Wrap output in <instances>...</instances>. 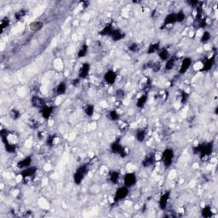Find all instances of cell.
Segmentation results:
<instances>
[{"mask_svg":"<svg viewBox=\"0 0 218 218\" xmlns=\"http://www.w3.org/2000/svg\"><path fill=\"white\" fill-rule=\"evenodd\" d=\"M213 142H207V143H202L195 146L192 148V151L195 154H200V158L202 159L204 157L210 156L213 152Z\"/></svg>","mask_w":218,"mask_h":218,"instance_id":"obj_1","label":"cell"},{"mask_svg":"<svg viewBox=\"0 0 218 218\" xmlns=\"http://www.w3.org/2000/svg\"><path fill=\"white\" fill-rule=\"evenodd\" d=\"M110 149H111V152L113 153L118 154V155H120L121 158H125L127 154H128L126 148L121 144L119 138H118V139H116V140L112 143L111 146H110Z\"/></svg>","mask_w":218,"mask_h":218,"instance_id":"obj_2","label":"cell"},{"mask_svg":"<svg viewBox=\"0 0 218 218\" xmlns=\"http://www.w3.org/2000/svg\"><path fill=\"white\" fill-rule=\"evenodd\" d=\"M174 157H175V153H174L173 149L171 148H165L161 155V159H162L164 165L166 168L170 167L173 163Z\"/></svg>","mask_w":218,"mask_h":218,"instance_id":"obj_3","label":"cell"},{"mask_svg":"<svg viewBox=\"0 0 218 218\" xmlns=\"http://www.w3.org/2000/svg\"><path fill=\"white\" fill-rule=\"evenodd\" d=\"M128 194H129V188H127L126 186H122V187L118 188L115 192L113 202L115 203V202H118L120 200H125L128 196Z\"/></svg>","mask_w":218,"mask_h":218,"instance_id":"obj_4","label":"cell"},{"mask_svg":"<svg viewBox=\"0 0 218 218\" xmlns=\"http://www.w3.org/2000/svg\"><path fill=\"white\" fill-rule=\"evenodd\" d=\"M137 175L133 172H128L124 176V183L125 186H126L127 188H132L135 185L137 184Z\"/></svg>","mask_w":218,"mask_h":218,"instance_id":"obj_5","label":"cell"},{"mask_svg":"<svg viewBox=\"0 0 218 218\" xmlns=\"http://www.w3.org/2000/svg\"><path fill=\"white\" fill-rule=\"evenodd\" d=\"M170 195H171V192L170 191H166V192H164L162 195L160 196L159 201V206L161 211H164L167 208Z\"/></svg>","mask_w":218,"mask_h":218,"instance_id":"obj_6","label":"cell"},{"mask_svg":"<svg viewBox=\"0 0 218 218\" xmlns=\"http://www.w3.org/2000/svg\"><path fill=\"white\" fill-rule=\"evenodd\" d=\"M117 79V73L113 70H107L104 74V80L107 85H114Z\"/></svg>","mask_w":218,"mask_h":218,"instance_id":"obj_7","label":"cell"},{"mask_svg":"<svg viewBox=\"0 0 218 218\" xmlns=\"http://www.w3.org/2000/svg\"><path fill=\"white\" fill-rule=\"evenodd\" d=\"M38 170V168L36 166H29L26 168V169H23V170L21 172V176H22L23 180L27 179V178L33 177L34 175L36 174Z\"/></svg>","mask_w":218,"mask_h":218,"instance_id":"obj_8","label":"cell"},{"mask_svg":"<svg viewBox=\"0 0 218 218\" xmlns=\"http://www.w3.org/2000/svg\"><path fill=\"white\" fill-rule=\"evenodd\" d=\"M89 72H90V64L88 62H85L78 71V78L80 79L86 78L88 77Z\"/></svg>","mask_w":218,"mask_h":218,"instance_id":"obj_9","label":"cell"},{"mask_svg":"<svg viewBox=\"0 0 218 218\" xmlns=\"http://www.w3.org/2000/svg\"><path fill=\"white\" fill-rule=\"evenodd\" d=\"M192 58L190 57H186L184 59L182 60L181 64V67H180V69H179V73L180 74H184L186 73L188 71L189 67H191L192 65Z\"/></svg>","mask_w":218,"mask_h":218,"instance_id":"obj_10","label":"cell"},{"mask_svg":"<svg viewBox=\"0 0 218 218\" xmlns=\"http://www.w3.org/2000/svg\"><path fill=\"white\" fill-rule=\"evenodd\" d=\"M31 104L32 106L36 108H43V107L46 106L45 105V99H43L42 97H39V96H34L32 97L31 99Z\"/></svg>","mask_w":218,"mask_h":218,"instance_id":"obj_11","label":"cell"},{"mask_svg":"<svg viewBox=\"0 0 218 218\" xmlns=\"http://www.w3.org/2000/svg\"><path fill=\"white\" fill-rule=\"evenodd\" d=\"M32 162H33L32 156H26L24 159H21L17 162V167L19 169H26L27 167L31 166Z\"/></svg>","mask_w":218,"mask_h":218,"instance_id":"obj_12","label":"cell"},{"mask_svg":"<svg viewBox=\"0 0 218 218\" xmlns=\"http://www.w3.org/2000/svg\"><path fill=\"white\" fill-rule=\"evenodd\" d=\"M53 112H54V107H52V106H47V105L45 106L43 108H41L40 110L41 115H42L43 118L47 119V120L50 118V116H51L52 113H53Z\"/></svg>","mask_w":218,"mask_h":218,"instance_id":"obj_13","label":"cell"},{"mask_svg":"<svg viewBox=\"0 0 218 218\" xmlns=\"http://www.w3.org/2000/svg\"><path fill=\"white\" fill-rule=\"evenodd\" d=\"M216 63V55H213V56L208 58V59L205 61V62L204 63V66L202 67V71L204 72H208L210 71L213 67V66L215 65Z\"/></svg>","mask_w":218,"mask_h":218,"instance_id":"obj_14","label":"cell"},{"mask_svg":"<svg viewBox=\"0 0 218 218\" xmlns=\"http://www.w3.org/2000/svg\"><path fill=\"white\" fill-rule=\"evenodd\" d=\"M155 162V154L154 153H149L148 155L145 157V159L142 160L141 164L143 167H150L152 166Z\"/></svg>","mask_w":218,"mask_h":218,"instance_id":"obj_15","label":"cell"},{"mask_svg":"<svg viewBox=\"0 0 218 218\" xmlns=\"http://www.w3.org/2000/svg\"><path fill=\"white\" fill-rule=\"evenodd\" d=\"M110 37H111L112 40L113 41H114V42H118V41L122 40L123 38H125V34L124 32H122L121 30L114 29Z\"/></svg>","mask_w":218,"mask_h":218,"instance_id":"obj_16","label":"cell"},{"mask_svg":"<svg viewBox=\"0 0 218 218\" xmlns=\"http://www.w3.org/2000/svg\"><path fill=\"white\" fill-rule=\"evenodd\" d=\"M43 27H44V22L41 21H34L29 24V29L34 33H37L38 31H40Z\"/></svg>","mask_w":218,"mask_h":218,"instance_id":"obj_17","label":"cell"},{"mask_svg":"<svg viewBox=\"0 0 218 218\" xmlns=\"http://www.w3.org/2000/svg\"><path fill=\"white\" fill-rule=\"evenodd\" d=\"M176 22V13H170L165 16L164 20V24L166 25H172Z\"/></svg>","mask_w":218,"mask_h":218,"instance_id":"obj_18","label":"cell"},{"mask_svg":"<svg viewBox=\"0 0 218 218\" xmlns=\"http://www.w3.org/2000/svg\"><path fill=\"white\" fill-rule=\"evenodd\" d=\"M85 176V174L83 173L80 170H77L76 172L73 174V181L76 185L81 184V182L84 181V178Z\"/></svg>","mask_w":218,"mask_h":218,"instance_id":"obj_19","label":"cell"},{"mask_svg":"<svg viewBox=\"0 0 218 218\" xmlns=\"http://www.w3.org/2000/svg\"><path fill=\"white\" fill-rule=\"evenodd\" d=\"M113 30L114 28H113V25L111 23H108L102 28V30L100 32V34L101 36H111Z\"/></svg>","mask_w":218,"mask_h":218,"instance_id":"obj_20","label":"cell"},{"mask_svg":"<svg viewBox=\"0 0 218 218\" xmlns=\"http://www.w3.org/2000/svg\"><path fill=\"white\" fill-rule=\"evenodd\" d=\"M159 57L161 61H167L170 57V52L166 48H162L159 50Z\"/></svg>","mask_w":218,"mask_h":218,"instance_id":"obj_21","label":"cell"},{"mask_svg":"<svg viewBox=\"0 0 218 218\" xmlns=\"http://www.w3.org/2000/svg\"><path fill=\"white\" fill-rule=\"evenodd\" d=\"M120 179V174L118 171L116 170H113V171H111L110 174H109V180L111 181L112 183L113 184H117Z\"/></svg>","mask_w":218,"mask_h":218,"instance_id":"obj_22","label":"cell"},{"mask_svg":"<svg viewBox=\"0 0 218 218\" xmlns=\"http://www.w3.org/2000/svg\"><path fill=\"white\" fill-rule=\"evenodd\" d=\"M148 96L147 94H144V95L141 96L137 101V107L138 108H143L146 103H147V101H148Z\"/></svg>","mask_w":218,"mask_h":218,"instance_id":"obj_23","label":"cell"},{"mask_svg":"<svg viewBox=\"0 0 218 218\" xmlns=\"http://www.w3.org/2000/svg\"><path fill=\"white\" fill-rule=\"evenodd\" d=\"M201 216L204 218H211L213 216V212H212V209L211 206L206 205L202 209L201 211Z\"/></svg>","mask_w":218,"mask_h":218,"instance_id":"obj_24","label":"cell"},{"mask_svg":"<svg viewBox=\"0 0 218 218\" xmlns=\"http://www.w3.org/2000/svg\"><path fill=\"white\" fill-rule=\"evenodd\" d=\"M176 56H170L169 59L166 61V64H165V70L166 71H170L171 69H173L174 66L176 64Z\"/></svg>","mask_w":218,"mask_h":218,"instance_id":"obj_25","label":"cell"},{"mask_svg":"<svg viewBox=\"0 0 218 218\" xmlns=\"http://www.w3.org/2000/svg\"><path fill=\"white\" fill-rule=\"evenodd\" d=\"M159 50H160L159 43H153V44H151L148 46L147 53L148 55H152V54H154L156 52H159Z\"/></svg>","mask_w":218,"mask_h":218,"instance_id":"obj_26","label":"cell"},{"mask_svg":"<svg viewBox=\"0 0 218 218\" xmlns=\"http://www.w3.org/2000/svg\"><path fill=\"white\" fill-rule=\"evenodd\" d=\"M88 50H89V45H87V44L82 45V46L80 47L78 52V58H84V57H85L86 55H87V53H88Z\"/></svg>","mask_w":218,"mask_h":218,"instance_id":"obj_27","label":"cell"},{"mask_svg":"<svg viewBox=\"0 0 218 218\" xmlns=\"http://www.w3.org/2000/svg\"><path fill=\"white\" fill-rule=\"evenodd\" d=\"M146 130L143 129H139L137 131V134H136V139H137L139 142H142L144 141L145 139H146Z\"/></svg>","mask_w":218,"mask_h":218,"instance_id":"obj_28","label":"cell"},{"mask_svg":"<svg viewBox=\"0 0 218 218\" xmlns=\"http://www.w3.org/2000/svg\"><path fill=\"white\" fill-rule=\"evenodd\" d=\"M66 92H67V85H66V83H64V82L60 83L58 86L56 87V94L58 96H62Z\"/></svg>","mask_w":218,"mask_h":218,"instance_id":"obj_29","label":"cell"},{"mask_svg":"<svg viewBox=\"0 0 218 218\" xmlns=\"http://www.w3.org/2000/svg\"><path fill=\"white\" fill-rule=\"evenodd\" d=\"M4 148L5 150L9 153H15L16 150H17V145L15 143H10V142H8L7 144L4 145Z\"/></svg>","mask_w":218,"mask_h":218,"instance_id":"obj_30","label":"cell"},{"mask_svg":"<svg viewBox=\"0 0 218 218\" xmlns=\"http://www.w3.org/2000/svg\"><path fill=\"white\" fill-rule=\"evenodd\" d=\"M211 33L208 32V31H204V34H202L201 38H200V42H201L202 44H206V43H208L209 41L211 40Z\"/></svg>","mask_w":218,"mask_h":218,"instance_id":"obj_31","label":"cell"},{"mask_svg":"<svg viewBox=\"0 0 218 218\" xmlns=\"http://www.w3.org/2000/svg\"><path fill=\"white\" fill-rule=\"evenodd\" d=\"M56 137H57V136L56 134H52V135H50L49 137H47L46 145L48 146L49 148H52L55 145V140H56Z\"/></svg>","mask_w":218,"mask_h":218,"instance_id":"obj_32","label":"cell"},{"mask_svg":"<svg viewBox=\"0 0 218 218\" xmlns=\"http://www.w3.org/2000/svg\"><path fill=\"white\" fill-rule=\"evenodd\" d=\"M85 113L88 117H92L93 115H94V113H95V107H94V105L88 104L85 107Z\"/></svg>","mask_w":218,"mask_h":218,"instance_id":"obj_33","label":"cell"},{"mask_svg":"<svg viewBox=\"0 0 218 218\" xmlns=\"http://www.w3.org/2000/svg\"><path fill=\"white\" fill-rule=\"evenodd\" d=\"M107 117L110 118L112 121H117L120 118V115H119V113L116 110H111L108 113Z\"/></svg>","mask_w":218,"mask_h":218,"instance_id":"obj_34","label":"cell"},{"mask_svg":"<svg viewBox=\"0 0 218 218\" xmlns=\"http://www.w3.org/2000/svg\"><path fill=\"white\" fill-rule=\"evenodd\" d=\"M10 118L12 119L16 120V119H18L21 117V112L19 111L18 109L13 108V109H11V111L10 112Z\"/></svg>","mask_w":218,"mask_h":218,"instance_id":"obj_35","label":"cell"},{"mask_svg":"<svg viewBox=\"0 0 218 218\" xmlns=\"http://www.w3.org/2000/svg\"><path fill=\"white\" fill-rule=\"evenodd\" d=\"M10 19L7 18V17H5V18H4L1 21V24H0V26H1V33H3L4 29H6L8 26H10Z\"/></svg>","mask_w":218,"mask_h":218,"instance_id":"obj_36","label":"cell"},{"mask_svg":"<svg viewBox=\"0 0 218 218\" xmlns=\"http://www.w3.org/2000/svg\"><path fill=\"white\" fill-rule=\"evenodd\" d=\"M185 18H186V15H185L183 10H180V11L176 13V22H182L185 20Z\"/></svg>","mask_w":218,"mask_h":218,"instance_id":"obj_37","label":"cell"},{"mask_svg":"<svg viewBox=\"0 0 218 218\" xmlns=\"http://www.w3.org/2000/svg\"><path fill=\"white\" fill-rule=\"evenodd\" d=\"M26 14V10H19V11H17L16 13L15 14V18L16 21H20L21 19L22 18L23 16H25Z\"/></svg>","mask_w":218,"mask_h":218,"instance_id":"obj_38","label":"cell"},{"mask_svg":"<svg viewBox=\"0 0 218 218\" xmlns=\"http://www.w3.org/2000/svg\"><path fill=\"white\" fill-rule=\"evenodd\" d=\"M128 50H129L130 52L136 53V52H137L140 50V48H139L138 44H137V43H132V44H130V45L128 46Z\"/></svg>","mask_w":218,"mask_h":218,"instance_id":"obj_39","label":"cell"},{"mask_svg":"<svg viewBox=\"0 0 218 218\" xmlns=\"http://www.w3.org/2000/svg\"><path fill=\"white\" fill-rule=\"evenodd\" d=\"M115 95H116L117 98H120L121 99V98H123L125 96V91L122 89H118L116 90V94Z\"/></svg>","mask_w":218,"mask_h":218,"instance_id":"obj_40","label":"cell"},{"mask_svg":"<svg viewBox=\"0 0 218 218\" xmlns=\"http://www.w3.org/2000/svg\"><path fill=\"white\" fill-rule=\"evenodd\" d=\"M150 67L153 69V71L156 73V72H159V69H160V64L159 63H153Z\"/></svg>","mask_w":218,"mask_h":218,"instance_id":"obj_41","label":"cell"},{"mask_svg":"<svg viewBox=\"0 0 218 218\" xmlns=\"http://www.w3.org/2000/svg\"><path fill=\"white\" fill-rule=\"evenodd\" d=\"M187 4H189L190 6H192V7H195V6H198L199 5V4H200V2L198 1V0H191V1H188L187 2Z\"/></svg>","mask_w":218,"mask_h":218,"instance_id":"obj_42","label":"cell"},{"mask_svg":"<svg viewBox=\"0 0 218 218\" xmlns=\"http://www.w3.org/2000/svg\"><path fill=\"white\" fill-rule=\"evenodd\" d=\"M188 98V95L186 92H184V91H182V93H181V101L185 102Z\"/></svg>","mask_w":218,"mask_h":218,"instance_id":"obj_43","label":"cell"},{"mask_svg":"<svg viewBox=\"0 0 218 218\" xmlns=\"http://www.w3.org/2000/svg\"><path fill=\"white\" fill-rule=\"evenodd\" d=\"M80 78H74V79H73L72 80V85H73V86H77V85H79V83H80Z\"/></svg>","mask_w":218,"mask_h":218,"instance_id":"obj_44","label":"cell"},{"mask_svg":"<svg viewBox=\"0 0 218 218\" xmlns=\"http://www.w3.org/2000/svg\"><path fill=\"white\" fill-rule=\"evenodd\" d=\"M215 114H216V115L218 114V107H216V112H215Z\"/></svg>","mask_w":218,"mask_h":218,"instance_id":"obj_45","label":"cell"}]
</instances>
